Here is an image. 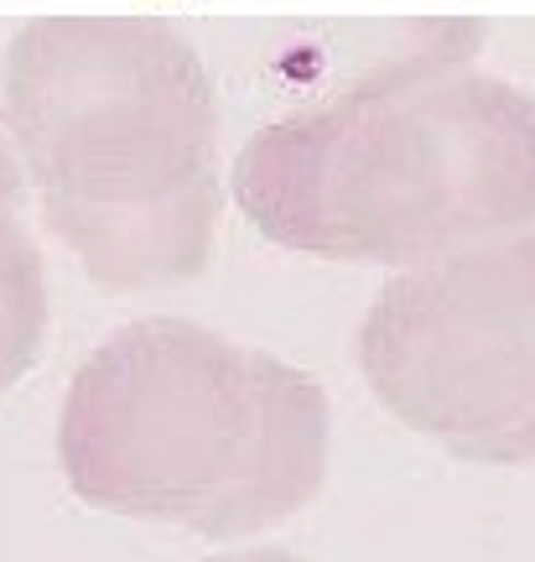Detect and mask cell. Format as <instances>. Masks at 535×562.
Segmentation results:
<instances>
[{
  "instance_id": "obj_5",
  "label": "cell",
  "mask_w": 535,
  "mask_h": 562,
  "mask_svg": "<svg viewBox=\"0 0 535 562\" xmlns=\"http://www.w3.org/2000/svg\"><path fill=\"white\" fill-rule=\"evenodd\" d=\"M16 188L0 203V391H11L32 370L37 344L47 334V281H42L37 245L16 214Z\"/></svg>"
},
{
  "instance_id": "obj_3",
  "label": "cell",
  "mask_w": 535,
  "mask_h": 562,
  "mask_svg": "<svg viewBox=\"0 0 535 562\" xmlns=\"http://www.w3.org/2000/svg\"><path fill=\"white\" fill-rule=\"evenodd\" d=\"M58 459L110 516L244 542L318 495L328 391L193 318H136L73 370Z\"/></svg>"
},
{
  "instance_id": "obj_2",
  "label": "cell",
  "mask_w": 535,
  "mask_h": 562,
  "mask_svg": "<svg viewBox=\"0 0 535 562\" xmlns=\"http://www.w3.org/2000/svg\"><path fill=\"white\" fill-rule=\"evenodd\" d=\"M0 125L47 229L94 281L151 292L208 266L218 104L167 21H26L0 63Z\"/></svg>"
},
{
  "instance_id": "obj_6",
  "label": "cell",
  "mask_w": 535,
  "mask_h": 562,
  "mask_svg": "<svg viewBox=\"0 0 535 562\" xmlns=\"http://www.w3.org/2000/svg\"><path fill=\"white\" fill-rule=\"evenodd\" d=\"M203 562H301L281 547H239V552H218V558H203Z\"/></svg>"
},
{
  "instance_id": "obj_4",
  "label": "cell",
  "mask_w": 535,
  "mask_h": 562,
  "mask_svg": "<svg viewBox=\"0 0 535 562\" xmlns=\"http://www.w3.org/2000/svg\"><path fill=\"white\" fill-rule=\"evenodd\" d=\"M358 375L463 463H535V229L411 266L358 323Z\"/></svg>"
},
{
  "instance_id": "obj_1",
  "label": "cell",
  "mask_w": 535,
  "mask_h": 562,
  "mask_svg": "<svg viewBox=\"0 0 535 562\" xmlns=\"http://www.w3.org/2000/svg\"><path fill=\"white\" fill-rule=\"evenodd\" d=\"M235 203L286 250L411 266L535 229V94L457 47L400 53L338 100L265 125Z\"/></svg>"
}]
</instances>
